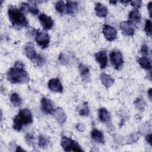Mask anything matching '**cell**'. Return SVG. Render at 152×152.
<instances>
[{
    "mask_svg": "<svg viewBox=\"0 0 152 152\" xmlns=\"http://www.w3.org/2000/svg\"><path fill=\"white\" fill-rule=\"evenodd\" d=\"M7 80L11 83H26L30 80L27 72L24 69V65L21 61H16L7 74Z\"/></svg>",
    "mask_w": 152,
    "mask_h": 152,
    "instance_id": "1",
    "label": "cell"
},
{
    "mask_svg": "<svg viewBox=\"0 0 152 152\" xmlns=\"http://www.w3.org/2000/svg\"><path fill=\"white\" fill-rule=\"evenodd\" d=\"M10 21L14 28H21L28 26V22L22 11L14 6L10 5L8 9Z\"/></svg>",
    "mask_w": 152,
    "mask_h": 152,
    "instance_id": "2",
    "label": "cell"
},
{
    "mask_svg": "<svg viewBox=\"0 0 152 152\" xmlns=\"http://www.w3.org/2000/svg\"><path fill=\"white\" fill-rule=\"evenodd\" d=\"M33 122V116L31 112L28 109L20 110L13 119V128L20 131L24 126L30 124Z\"/></svg>",
    "mask_w": 152,
    "mask_h": 152,
    "instance_id": "3",
    "label": "cell"
},
{
    "mask_svg": "<svg viewBox=\"0 0 152 152\" xmlns=\"http://www.w3.org/2000/svg\"><path fill=\"white\" fill-rule=\"evenodd\" d=\"M25 52L27 57L37 65L41 66L45 63L44 58L36 53L33 43L28 42L25 46Z\"/></svg>",
    "mask_w": 152,
    "mask_h": 152,
    "instance_id": "4",
    "label": "cell"
},
{
    "mask_svg": "<svg viewBox=\"0 0 152 152\" xmlns=\"http://www.w3.org/2000/svg\"><path fill=\"white\" fill-rule=\"evenodd\" d=\"M61 145L65 151H83L80 145L76 141L66 137H62Z\"/></svg>",
    "mask_w": 152,
    "mask_h": 152,
    "instance_id": "5",
    "label": "cell"
},
{
    "mask_svg": "<svg viewBox=\"0 0 152 152\" xmlns=\"http://www.w3.org/2000/svg\"><path fill=\"white\" fill-rule=\"evenodd\" d=\"M110 60L113 67L117 70L121 69L124 65L123 56L119 50H114L110 52Z\"/></svg>",
    "mask_w": 152,
    "mask_h": 152,
    "instance_id": "6",
    "label": "cell"
},
{
    "mask_svg": "<svg viewBox=\"0 0 152 152\" xmlns=\"http://www.w3.org/2000/svg\"><path fill=\"white\" fill-rule=\"evenodd\" d=\"M35 40L37 43L43 49L48 47L50 42V37L45 32L41 31L39 30H36L35 34Z\"/></svg>",
    "mask_w": 152,
    "mask_h": 152,
    "instance_id": "7",
    "label": "cell"
},
{
    "mask_svg": "<svg viewBox=\"0 0 152 152\" xmlns=\"http://www.w3.org/2000/svg\"><path fill=\"white\" fill-rule=\"evenodd\" d=\"M103 33L105 38L110 42L114 40L117 36V31L116 29L107 24H104L103 26Z\"/></svg>",
    "mask_w": 152,
    "mask_h": 152,
    "instance_id": "8",
    "label": "cell"
},
{
    "mask_svg": "<svg viewBox=\"0 0 152 152\" xmlns=\"http://www.w3.org/2000/svg\"><path fill=\"white\" fill-rule=\"evenodd\" d=\"M39 19L42 26L45 30H50L53 27V21L49 16L43 13L39 15Z\"/></svg>",
    "mask_w": 152,
    "mask_h": 152,
    "instance_id": "9",
    "label": "cell"
},
{
    "mask_svg": "<svg viewBox=\"0 0 152 152\" xmlns=\"http://www.w3.org/2000/svg\"><path fill=\"white\" fill-rule=\"evenodd\" d=\"M49 89L53 92L62 93L63 91V87L58 78L50 79L48 84Z\"/></svg>",
    "mask_w": 152,
    "mask_h": 152,
    "instance_id": "10",
    "label": "cell"
},
{
    "mask_svg": "<svg viewBox=\"0 0 152 152\" xmlns=\"http://www.w3.org/2000/svg\"><path fill=\"white\" fill-rule=\"evenodd\" d=\"M41 109L42 112L46 114H52L55 110L52 102L45 97L41 100Z\"/></svg>",
    "mask_w": 152,
    "mask_h": 152,
    "instance_id": "11",
    "label": "cell"
},
{
    "mask_svg": "<svg viewBox=\"0 0 152 152\" xmlns=\"http://www.w3.org/2000/svg\"><path fill=\"white\" fill-rule=\"evenodd\" d=\"M94 57L96 61L99 64L100 67L102 69H103L106 66L107 64V57L105 51L101 50L96 53Z\"/></svg>",
    "mask_w": 152,
    "mask_h": 152,
    "instance_id": "12",
    "label": "cell"
},
{
    "mask_svg": "<svg viewBox=\"0 0 152 152\" xmlns=\"http://www.w3.org/2000/svg\"><path fill=\"white\" fill-rule=\"evenodd\" d=\"M20 10L24 12H30L33 15H37L39 13V9L36 5H30L27 2H22L20 5Z\"/></svg>",
    "mask_w": 152,
    "mask_h": 152,
    "instance_id": "13",
    "label": "cell"
},
{
    "mask_svg": "<svg viewBox=\"0 0 152 152\" xmlns=\"http://www.w3.org/2000/svg\"><path fill=\"white\" fill-rule=\"evenodd\" d=\"M128 22L132 25L139 23L141 21V15L138 9H133L131 10L128 15Z\"/></svg>",
    "mask_w": 152,
    "mask_h": 152,
    "instance_id": "14",
    "label": "cell"
},
{
    "mask_svg": "<svg viewBox=\"0 0 152 152\" xmlns=\"http://www.w3.org/2000/svg\"><path fill=\"white\" fill-rule=\"evenodd\" d=\"M132 25L128 21H122L119 25L120 29L122 33L127 36H132L134 34V29L133 28Z\"/></svg>",
    "mask_w": 152,
    "mask_h": 152,
    "instance_id": "15",
    "label": "cell"
},
{
    "mask_svg": "<svg viewBox=\"0 0 152 152\" xmlns=\"http://www.w3.org/2000/svg\"><path fill=\"white\" fill-rule=\"evenodd\" d=\"M53 114L56 121L59 124H63L65 122L66 119V115L62 108L58 107L55 109Z\"/></svg>",
    "mask_w": 152,
    "mask_h": 152,
    "instance_id": "16",
    "label": "cell"
},
{
    "mask_svg": "<svg viewBox=\"0 0 152 152\" xmlns=\"http://www.w3.org/2000/svg\"><path fill=\"white\" fill-rule=\"evenodd\" d=\"M100 78L102 84L107 88L111 87L114 83V79L109 75L106 73H102L100 75Z\"/></svg>",
    "mask_w": 152,
    "mask_h": 152,
    "instance_id": "17",
    "label": "cell"
},
{
    "mask_svg": "<svg viewBox=\"0 0 152 152\" xmlns=\"http://www.w3.org/2000/svg\"><path fill=\"white\" fill-rule=\"evenodd\" d=\"M95 11L96 15L99 17H106L107 15V8L100 2L96 4Z\"/></svg>",
    "mask_w": 152,
    "mask_h": 152,
    "instance_id": "18",
    "label": "cell"
},
{
    "mask_svg": "<svg viewBox=\"0 0 152 152\" xmlns=\"http://www.w3.org/2000/svg\"><path fill=\"white\" fill-rule=\"evenodd\" d=\"M91 137L92 139L99 143H104V138L103 134L102 131L94 128L91 132Z\"/></svg>",
    "mask_w": 152,
    "mask_h": 152,
    "instance_id": "19",
    "label": "cell"
},
{
    "mask_svg": "<svg viewBox=\"0 0 152 152\" xmlns=\"http://www.w3.org/2000/svg\"><path fill=\"white\" fill-rule=\"evenodd\" d=\"M66 12L68 14H74L78 10V2L76 1H69L66 2Z\"/></svg>",
    "mask_w": 152,
    "mask_h": 152,
    "instance_id": "20",
    "label": "cell"
},
{
    "mask_svg": "<svg viewBox=\"0 0 152 152\" xmlns=\"http://www.w3.org/2000/svg\"><path fill=\"white\" fill-rule=\"evenodd\" d=\"M98 115L99 118L101 122L104 123H107L109 122L110 119V114L105 108L102 107L99 109L98 112Z\"/></svg>",
    "mask_w": 152,
    "mask_h": 152,
    "instance_id": "21",
    "label": "cell"
},
{
    "mask_svg": "<svg viewBox=\"0 0 152 152\" xmlns=\"http://www.w3.org/2000/svg\"><path fill=\"white\" fill-rule=\"evenodd\" d=\"M138 64L144 69L150 70L151 68V65L150 60L145 56L139 58L137 60Z\"/></svg>",
    "mask_w": 152,
    "mask_h": 152,
    "instance_id": "22",
    "label": "cell"
},
{
    "mask_svg": "<svg viewBox=\"0 0 152 152\" xmlns=\"http://www.w3.org/2000/svg\"><path fill=\"white\" fill-rule=\"evenodd\" d=\"M10 101L13 106L15 107H18L21 105L23 103L22 99L17 93H13L10 97Z\"/></svg>",
    "mask_w": 152,
    "mask_h": 152,
    "instance_id": "23",
    "label": "cell"
},
{
    "mask_svg": "<svg viewBox=\"0 0 152 152\" xmlns=\"http://www.w3.org/2000/svg\"><path fill=\"white\" fill-rule=\"evenodd\" d=\"M78 68H79L80 75L85 80L88 78L89 76V72H90L88 67L84 64H80L79 65Z\"/></svg>",
    "mask_w": 152,
    "mask_h": 152,
    "instance_id": "24",
    "label": "cell"
},
{
    "mask_svg": "<svg viewBox=\"0 0 152 152\" xmlns=\"http://www.w3.org/2000/svg\"><path fill=\"white\" fill-rule=\"evenodd\" d=\"M39 146L41 148H46L49 146V141L48 138L46 137H45L43 135H40L39 137V141H38Z\"/></svg>",
    "mask_w": 152,
    "mask_h": 152,
    "instance_id": "25",
    "label": "cell"
},
{
    "mask_svg": "<svg viewBox=\"0 0 152 152\" xmlns=\"http://www.w3.org/2000/svg\"><path fill=\"white\" fill-rule=\"evenodd\" d=\"M55 9L56 10L60 13L61 14H63L66 10V5H65L64 2L62 1H57L55 3Z\"/></svg>",
    "mask_w": 152,
    "mask_h": 152,
    "instance_id": "26",
    "label": "cell"
},
{
    "mask_svg": "<svg viewBox=\"0 0 152 152\" xmlns=\"http://www.w3.org/2000/svg\"><path fill=\"white\" fill-rule=\"evenodd\" d=\"M79 114L81 116H87L90 114V109L87 102H84L82 107L79 110Z\"/></svg>",
    "mask_w": 152,
    "mask_h": 152,
    "instance_id": "27",
    "label": "cell"
},
{
    "mask_svg": "<svg viewBox=\"0 0 152 152\" xmlns=\"http://www.w3.org/2000/svg\"><path fill=\"white\" fill-rule=\"evenodd\" d=\"M144 30L147 34V36L151 37V21L150 20H145V27Z\"/></svg>",
    "mask_w": 152,
    "mask_h": 152,
    "instance_id": "28",
    "label": "cell"
},
{
    "mask_svg": "<svg viewBox=\"0 0 152 152\" xmlns=\"http://www.w3.org/2000/svg\"><path fill=\"white\" fill-rule=\"evenodd\" d=\"M25 140L27 143L30 146L34 145V135L31 133H27L25 136Z\"/></svg>",
    "mask_w": 152,
    "mask_h": 152,
    "instance_id": "29",
    "label": "cell"
},
{
    "mask_svg": "<svg viewBox=\"0 0 152 152\" xmlns=\"http://www.w3.org/2000/svg\"><path fill=\"white\" fill-rule=\"evenodd\" d=\"M135 106L137 107L141 110H142L145 107V102L143 100V99L141 98H138L136 99V100L134 102Z\"/></svg>",
    "mask_w": 152,
    "mask_h": 152,
    "instance_id": "30",
    "label": "cell"
},
{
    "mask_svg": "<svg viewBox=\"0 0 152 152\" xmlns=\"http://www.w3.org/2000/svg\"><path fill=\"white\" fill-rule=\"evenodd\" d=\"M139 138L138 134L134 133L129 135H128V138H126V142L128 143H134L136 142Z\"/></svg>",
    "mask_w": 152,
    "mask_h": 152,
    "instance_id": "31",
    "label": "cell"
},
{
    "mask_svg": "<svg viewBox=\"0 0 152 152\" xmlns=\"http://www.w3.org/2000/svg\"><path fill=\"white\" fill-rule=\"evenodd\" d=\"M131 5L134 7L135 9H138L141 7L142 1H130Z\"/></svg>",
    "mask_w": 152,
    "mask_h": 152,
    "instance_id": "32",
    "label": "cell"
},
{
    "mask_svg": "<svg viewBox=\"0 0 152 152\" xmlns=\"http://www.w3.org/2000/svg\"><path fill=\"white\" fill-rule=\"evenodd\" d=\"M141 53L144 55V56H147L148 55V46L144 43L141 46Z\"/></svg>",
    "mask_w": 152,
    "mask_h": 152,
    "instance_id": "33",
    "label": "cell"
},
{
    "mask_svg": "<svg viewBox=\"0 0 152 152\" xmlns=\"http://www.w3.org/2000/svg\"><path fill=\"white\" fill-rule=\"evenodd\" d=\"M76 128H77V130H78L80 132H83L85 129V128H84V125L82 124H81V123L77 124V125H76Z\"/></svg>",
    "mask_w": 152,
    "mask_h": 152,
    "instance_id": "34",
    "label": "cell"
},
{
    "mask_svg": "<svg viewBox=\"0 0 152 152\" xmlns=\"http://www.w3.org/2000/svg\"><path fill=\"white\" fill-rule=\"evenodd\" d=\"M151 137H152V136H151V134H147V135H146V137H145V140H146V141H147L148 144H151V140H152Z\"/></svg>",
    "mask_w": 152,
    "mask_h": 152,
    "instance_id": "35",
    "label": "cell"
},
{
    "mask_svg": "<svg viewBox=\"0 0 152 152\" xmlns=\"http://www.w3.org/2000/svg\"><path fill=\"white\" fill-rule=\"evenodd\" d=\"M151 4H152L151 1L149 2L148 4H147V9L148 10V12H149V15H150V17H151Z\"/></svg>",
    "mask_w": 152,
    "mask_h": 152,
    "instance_id": "36",
    "label": "cell"
},
{
    "mask_svg": "<svg viewBox=\"0 0 152 152\" xmlns=\"http://www.w3.org/2000/svg\"><path fill=\"white\" fill-rule=\"evenodd\" d=\"M147 94H148V96L150 100H151V99H152V90H151V88H150V89L148 90Z\"/></svg>",
    "mask_w": 152,
    "mask_h": 152,
    "instance_id": "37",
    "label": "cell"
},
{
    "mask_svg": "<svg viewBox=\"0 0 152 152\" xmlns=\"http://www.w3.org/2000/svg\"><path fill=\"white\" fill-rule=\"evenodd\" d=\"M15 151H17V152H23V151H25V150H23L20 146H17V148H16V150H15Z\"/></svg>",
    "mask_w": 152,
    "mask_h": 152,
    "instance_id": "38",
    "label": "cell"
},
{
    "mask_svg": "<svg viewBox=\"0 0 152 152\" xmlns=\"http://www.w3.org/2000/svg\"><path fill=\"white\" fill-rule=\"evenodd\" d=\"M120 2H121L122 4H124V5H127L128 4H129V3L130 2L129 1H120Z\"/></svg>",
    "mask_w": 152,
    "mask_h": 152,
    "instance_id": "39",
    "label": "cell"
},
{
    "mask_svg": "<svg viewBox=\"0 0 152 152\" xmlns=\"http://www.w3.org/2000/svg\"><path fill=\"white\" fill-rule=\"evenodd\" d=\"M109 3L110 4H112V5H114V4H115L116 3V1H109Z\"/></svg>",
    "mask_w": 152,
    "mask_h": 152,
    "instance_id": "40",
    "label": "cell"
}]
</instances>
